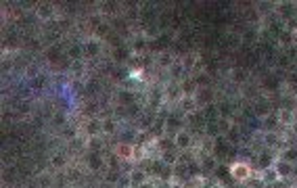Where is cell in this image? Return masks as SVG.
I'll list each match as a JSON object with an SVG mask.
<instances>
[{
  "instance_id": "cell-19",
  "label": "cell",
  "mask_w": 297,
  "mask_h": 188,
  "mask_svg": "<svg viewBox=\"0 0 297 188\" xmlns=\"http://www.w3.org/2000/svg\"><path fill=\"white\" fill-rule=\"evenodd\" d=\"M272 165H274V159H272V157H264V155H260V171L266 169V167H272Z\"/></svg>"
},
{
  "instance_id": "cell-1",
  "label": "cell",
  "mask_w": 297,
  "mask_h": 188,
  "mask_svg": "<svg viewBox=\"0 0 297 188\" xmlns=\"http://www.w3.org/2000/svg\"><path fill=\"white\" fill-rule=\"evenodd\" d=\"M228 171H230V178H234L236 182H249L253 178V167L247 161H234Z\"/></svg>"
},
{
  "instance_id": "cell-2",
  "label": "cell",
  "mask_w": 297,
  "mask_h": 188,
  "mask_svg": "<svg viewBox=\"0 0 297 188\" xmlns=\"http://www.w3.org/2000/svg\"><path fill=\"white\" fill-rule=\"evenodd\" d=\"M174 142H176V149L189 151L193 147V136H191L189 130H178V132L174 134Z\"/></svg>"
},
{
  "instance_id": "cell-16",
  "label": "cell",
  "mask_w": 297,
  "mask_h": 188,
  "mask_svg": "<svg viewBox=\"0 0 297 188\" xmlns=\"http://www.w3.org/2000/svg\"><path fill=\"white\" fill-rule=\"evenodd\" d=\"M98 50H101V46H98V42H94V40H90L88 44H86V48H84L86 56H96V54H98Z\"/></svg>"
},
{
  "instance_id": "cell-23",
  "label": "cell",
  "mask_w": 297,
  "mask_h": 188,
  "mask_svg": "<svg viewBox=\"0 0 297 188\" xmlns=\"http://www.w3.org/2000/svg\"><path fill=\"white\" fill-rule=\"evenodd\" d=\"M98 165H101V159H98V157H92V159H90V167L94 169V167H98Z\"/></svg>"
},
{
  "instance_id": "cell-27",
  "label": "cell",
  "mask_w": 297,
  "mask_h": 188,
  "mask_svg": "<svg viewBox=\"0 0 297 188\" xmlns=\"http://www.w3.org/2000/svg\"><path fill=\"white\" fill-rule=\"evenodd\" d=\"M169 188H185V186L178 184V182H172V184H169Z\"/></svg>"
},
{
  "instance_id": "cell-17",
  "label": "cell",
  "mask_w": 297,
  "mask_h": 188,
  "mask_svg": "<svg viewBox=\"0 0 297 188\" xmlns=\"http://www.w3.org/2000/svg\"><path fill=\"white\" fill-rule=\"evenodd\" d=\"M50 163H52V167H56V169H61L65 163H67V159L61 155V153H56V155H52V159H50Z\"/></svg>"
},
{
  "instance_id": "cell-18",
  "label": "cell",
  "mask_w": 297,
  "mask_h": 188,
  "mask_svg": "<svg viewBox=\"0 0 297 188\" xmlns=\"http://www.w3.org/2000/svg\"><path fill=\"white\" fill-rule=\"evenodd\" d=\"M115 130H117V123L113 119H105L103 121V134H113Z\"/></svg>"
},
{
  "instance_id": "cell-25",
  "label": "cell",
  "mask_w": 297,
  "mask_h": 188,
  "mask_svg": "<svg viewBox=\"0 0 297 188\" xmlns=\"http://www.w3.org/2000/svg\"><path fill=\"white\" fill-rule=\"evenodd\" d=\"M209 188H226V186H224V184H222V182H216V184H211V186H209Z\"/></svg>"
},
{
  "instance_id": "cell-14",
  "label": "cell",
  "mask_w": 297,
  "mask_h": 188,
  "mask_svg": "<svg viewBox=\"0 0 297 188\" xmlns=\"http://www.w3.org/2000/svg\"><path fill=\"white\" fill-rule=\"evenodd\" d=\"M38 17L40 19H50L52 17V13H54V9H52V5H38Z\"/></svg>"
},
{
  "instance_id": "cell-26",
  "label": "cell",
  "mask_w": 297,
  "mask_h": 188,
  "mask_svg": "<svg viewBox=\"0 0 297 188\" xmlns=\"http://www.w3.org/2000/svg\"><path fill=\"white\" fill-rule=\"evenodd\" d=\"M122 98H124V100H132V94H128V92H124V94H122Z\"/></svg>"
},
{
  "instance_id": "cell-5",
  "label": "cell",
  "mask_w": 297,
  "mask_h": 188,
  "mask_svg": "<svg viewBox=\"0 0 297 188\" xmlns=\"http://www.w3.org/2000/svg\"><path fill=\"white\" fill-rule=\"evenodd\" d=\"M276 115H278L280 126H287V128H289V126H293V123L297 121V113H295L293 109H289V107H282Z\"/></svg>"
},
{
  "instance_id": "cell-21",
  "label": "cell",
  "mask_w": 297,
  "mask_h": 188,
  "mask_svg": "<svg viewBox=\"0 0 297 188\" xmlns=\"http://www.w3.org/2000/svg\"><path fill=\"white\" fill-rule=\"evenodd\" d=\"M69 54H72V59H74V61H78L80 56H82V48H80V46H74L72 50H69Z\"/></svg>"
},
{
  "instance_id": "cell-8",
  "label": "cell",
  "mask_w": 297,
  "mask_h": 188,
  "mask_svg": "<svg viewBox=\"0 0 297 188\" xmlns=\"http://www.w3.org/2000/svg\"><path fill=\"white\" fill-rule=\"evenodd\" d=\"M197 107H199V103H197V96L195 94H185L180 98V109L185 113H195Z\"/></svg>"
},
{
  "instance_id": "cell-7",
  "label": "cell",
  "mask_w": 297,
  "mask_h": 188,
  "mask_svg": "<svg viewBox=\"0 0 297 188\" xmlns=\"http://www.w3.org/2000/svg\"><path fill=\"white\" fill-rule=\"evenodd\" d=\"M130 184H132V188H138V186H143L145 182H149V173L145 171V169H132L130 173Z\"/></svg>"
},
{
  "instance_id": "cell-24",
  "label": "cell",
  "mask_w": 297,
  "mask_h": 188,
  "mask_svg": "<svg viewBox=\"0 0 297 188\" xmlns=\"http://www.w3.org/2000/svg\"><path fill=\"white\" fill-rule=\"evenodd\" d=\"M138 188H157V184H153V182L149 180V182H145L143 186H138Z\"/></svg>"
},
{
  "instance_id": "cell-22",
  "label": "cell",
  "mask_w": 297,
  "mask_h": 188,
  "mask_svg": "<svg viewBox=\"0 0 297 188\" xmlns=\"http://www.w3.org/2000/svg\"><path fill=\"white\" fill-rule=\"evenodd\" d=\"M72 69H74V74H82V71H84V63L74 61V63H72Z\"/></svg>"
},
{
  "instance_id": "cell-11",
  "label": "cell",
  "mask_w": 297,
  "mask_h": 188,
  "mask_svg": "<svg viewBox=\"0 0 297 188\" xmlns=\"http://www.w3.org/2000/svg\"><path fill=\"white\" fill-rule=\"evenodd\" d=\"M278 126H280V121H278V115L276 113L274 115H268L266 121H264V130H266V132H276Z\"/></svg>"
},
{
  "instance_id": "cell-13",
  "label": "cell",
  "mask_w": 297,
  "mask_h": 188,
  "mask_svg": "<svg viewBox=\"0 0 297 188\" xmlns=\"http://www.w3.org/2000/svg\"><path fill=\"white\" fill-rule=\"evenodd\" d=\"M282 159L289 161L291 165H297V147H287L282 151Z\"/></svg>"
},
{
  "instance_id": "cell-9",
  "label": "cell",
  "mask_w": 297,
  "mask_h": 188,
  "mask_svg": "<svg viewBox=\"0 0 297 188\" xmlns=\"http://www.w3.org/2000/svg\"><path fill=\"white\" fill-rule=\"evenodd\" d=\"M262 142H264V147H266V149H278V147H280V142H282V138L278 136V132H264Z\"/></svg>"
},
{
  "instance_id": "cell-20",
  "label": "cell",
  "mask_w": 297,
  "mask_h": 188,
  "mask_svg": "<svg viewBox=\"0 0 297 188\" xmlns=\"http://www.w3.org/2000/svg\"><path fill=\"white\" fill-rule=\"evenodd\" d=\"M214 167H216V159H214V157H205L201 169H203V171H209V169H214Z\"/></svg>"
},
{
  "instance_id": "cell-28",
  "label": "cell",
  "mask_w": 297,
  "mask_h": 188,
  "mask_svg": "<svg viewBox=\"0 0 297 188\" xmlns=\"http://www.w3.org/2000/svg\"><path fill=\"white\" fill-rule=\"evenodd\" d=\"M291 178H295V180H297V165H293V176H291Z\"/></svg>"
},
{
  "instance_id": "cell-4",
  "label": "cell",
  "mask_w": 297,
  "mask_h": 188,
  "mask_svg": "<svg viewBox=\"0 0 297 188\" xmlns=\"http://www.w3.org/2000/svg\"><path fill=\"white\" fill-rule=\"evenodd\" d=\"M115 155L122 159V161H134V144L130 142H122L115 147Z\"/></svg>"
},
{
  "instance_id": "cell-12",
  "label": "cell",
  "mask_w": 297,
  "mask_h": 188,
  "mask_svg": "<svg viewBox=\"0 0 297 188\" xmlns=\"http://www.w3.org/2000/svg\"><path fill=\"white\" fill-rule=\"evenodd\" d=\"M98 132H103V121L90 119V121L86 123V134H88L90 138H94V134H98Z\"/></svg>"
},
{
  "instance_id": "cell-29",
  "label": "cell",
  "mask_w": 297,
  "mask_h": 188,
  "mask_svg": "<svg viewBox=\"0 0 297 188\" xmlns=\"http://www.w3.org/2000/svg\"><path fill=\"white\" fill-rule=\"evenodd\" d=\"M291 36H293V44H297V32H295V34H291Z\"/></svg>"
},
{
  "instance_id": "cell-3",
  "label": "cell",
  "mask_w": 297,
  "mask_h": 188,
  "mask_svg": "<svg viewBox=\"0 0 297 188\" xmlns=\"http://www.w3.org/2000/svg\"><path fill=\"white\" fill-rule=\"evenodd\" d=\"M274 169H276V173H278L280 180H289V178L293 176V165H291L289 161H285L282 157H276V159H274Z\"/></svg>"
},
{
  "instance_id": "cell-10",
  "label": "cell",
  "mask_w": 297,
  "mask_h": 188,
  "mask_svg": "<svg viewBox=\"0 0 297 188\" xmlns=\"http://www.w3.org/2000/svg\"><path fill=\"white\" fill-rule=\"evenodd\" d=\"M161 163L167 167H176L180 163V157L176 155V151H165V153H161Z\"/></svg>"
},
{
  "instance_id": "cell-15",
  "label": "cell",
  "mask_w": 297,
  "mask_h": 188,
  "mask_svg": "<svg viewBox=\"0 0 297 188\" xmlns=\"http://www.w3.org/2000/svg\"><path fill=\"white\" fill-rule=\"evenodd\" d=\"M216 126H218V132L220 134H230V130H232V123H230L228 117H220L216 121Z\"/></svg>"
},
{
  "instance_id": "cell-6",
  "label": "cell",
  "mask_w": 297,
  "mask_h": 188,
  "mask_svg": "<svg viewBox=\"0 0 297 188\" xmlns=\"http://www.w3.org/2000/svg\"><path fill=\"white\" fill-rule=\"evenodd\" d=\"M258 178H260V182H262V184H278V182H280V178H278V173H276L274 165H272V167L262 169Z\"/></svg>"
}]
</instances>
